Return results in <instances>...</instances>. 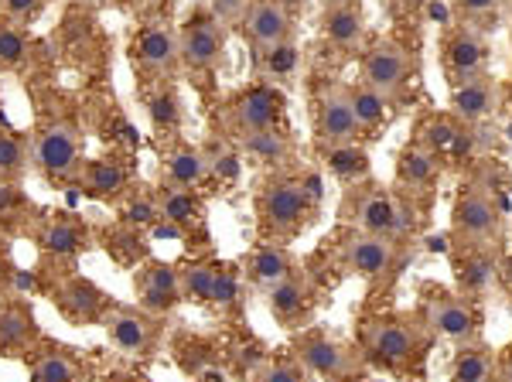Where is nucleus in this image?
<instances>
[{
    "instance_id": "de8ad7c7",
    "label": "nucleus",
    "mask_w": 512,
    "mask_h": 382,
    "mask_svg": "<svg viewBox=\"0 0 512 382\" xmlns=\"http://www.w3.org/2000/svg\"><path fill=\"white\" fill-rule=\"evenodd\" d=\"M154 219H161V215H158V209H154L151 202H147V198H140V202H134L127 209L130 226H154Z\"/></svg>"
},
{
    "instance_id": "7c9ffc66",
    "label": "nucleus",
    "mask_w": 512,
    "mask_h": 382,
    "mask_svg": "<svg viewBox=\"0 0 512 382\" xmlns=\"http://www.w3.org/2000/svg\"><path fill=\"white\" fill-rule=\"evenodd\" d=\"M325 157H328V171H332L338 181H345V185L369 181V154L362 151L359 144L332 147V151H325Z\"/></svg>"
},
{
    "instance_id": "37998d69",
    "label": "nucleus",
    "mask_w": 512,
    "mask_h": 382,
    "mask_svg": "<svg viewBox=\"0 0 512 382\" xmlns=\"http://www.w3.org/2000/svg\"><path fill=\"white\" fill-rule=\"evenodd\" d=\"M256 382H304L301 362H297V359H277V362H267L260 372H256Z\"/></svg>"
},
{
    "instance_id": "4c0bfd02",
    "label": "nucleus",
    "mask_w": 512,
    "mask_h": 382,
    "mask_svg": "<svg viewBox=\"0 0 512 382\" xmlns=\"http://www.w3.org/2000/svg\"><path fill=\"white\" fill-rule=\"evenodd\" d=\"M28 58V38L14 21H0V65L4 69H18Z\"/></svg>"
},
{
    "instance_id": "1a4fd4ad",
    "label": "nucleus",
    "mask_w": 512,
    "mask_h": 382,
    "mask_svg": "<svg viewBox=\"0 0 512 382\" xmlns=\"http://www.w3.org/2000/svg\"><path fill=\"white\" fill-rule=\"evenodd\" d=\"M362 82L386 99L403 96V89L410 82L407 48L393 45V41H379V45L369 48L366 58H362Z\"/></svg>"
},
{
    "instance_id": "423d86ee",
    "label": "nucleus",
    "mask_w": 512,
    "mask_h": 382,
    "mask_svg": "<svg viewBox=\"0 0 512 382\" xmlns=\"http://www.w3.org/2000/svg\"><path fill=\"white\" fill-rule=\"evenodd\" d=\"M79 157H82V134L76 123H52L35 137V151L31 161L45 174L48 181H69L72 174H79Z\"/></svg>"
},
{
    "instance_id": "3c124183",
    "label": "nucleus",
    "mask_w": 512,
    "mask_h": 382,
    "mask_svg": "<svg viewBox=\"0 0 512 382\" xmlns=\"http://www.w3.org/2000/svg\"><path fill=\"white\" fill-rule=\"evenodd\" d=\"M154 236H158V239H175V236H181V229L171 226V222H161V226H154Z\"/></svg>"
},
{
    "instance_id": "a878e982",
    "label": "nucleus",
    "mask_w": 512,
    "mask_h": 382,
    "mask_svg": "<svg viewBox=\"0 0 512 382\" xmlns=\"http://www.w3.org/2000/svg\"><path fill=\"white\" fill-rule=\"evenodd\" d=\"M164 171H168V185L178 188H195L209 178V157L198 147H175L164 161Z\"/></svg>"
},
{
    "instance_id": "f257e3e1",
    "label": "nucleus",
    "mask_w": 512,
    "mask_h": 382,
    "mask_svg": "<svg viewBox=\"0 0 512 382\" xmlns=\"http://www.w3.org/2000/svg\"><path fill=\"white\" fill-rule=\"evenodd\" d=\"M420 325L431 335L444 338L454 345H475L482 335V311L472 297L451 294L441 287L424 290V304H420Z\"/></svg>"
},
{
    "instance_id": "6e6552de",
    "label": "nucleus",
    "mask_w": 512,
    "mask_h": 382,
    "mask_svg": "<svg viewBox=\"0 0 512 382\" xmlns=\"http://www.w3.org/2000/svg\"><path fill=\"white\" fill-rule=\"evenodd\" d=\"M178 62L192 72H205L226 52V28L212 14H195L178 31Z\"/></svg>"
},
{
    "instance_id": "ea45409f",
    "label": "nucleus",
    "mask_w": 512,
    "mask_h": 382,
    "mask_svg": "<svg viewBox=\"0 0 512 382\" xmlns=\"http://www.w3.org/2000/svg\"><path fill=\"white\" fill-rule=\"evenodd\" d=\"M147 113H151V123L158 130H178L181 123V103L175 93H154L151 99H147Z\"/></svg>"
},
{
    "instance_id": "0eeeda50",
    "label": "nucleus",
    "mask_w": 512,
    "mask_h": 382,
    "mask_svg": "<svg viewBox=\"0 0 512 382\" xmlns=\"http://www.w3.org/2000/svg\"><path fill=\"white\" fill-rule=\"evenodd\" d=\"M315 134L321 151H332V147H345L355 144L362 134L359 120H355L352 99H349V86H325L318 93L315 103Z\"/></svg>"
},
{
    "instance_id": "72a5a7b5",
    "label": "nucleus",
    "mask_w": 512,
    "mask_h": 382,
    "mask_svg": "<svg viewBox=\"0 0 512 382\" xmlns=\"http://www.w3.org/2000/svg\"><path fill=\"white\" fill-rule=\"evenodd\" d=\"M31 382H79V365L69 355L45 352L31 365Z\"/></svg>"
},
{
    "instance_id": "bb28decb",
    "label": "nucleus",
    "mask_w": 512,
    "mask_h": 382,
    "mask_svg": "<svg viewBox=\"0 0 512 382\" xmlns=\"http://www.w3.org/2000/svg\"><path fill=\"white\" fill-rule=\"evenodd\" d=\"M198 212H202V202H198V195L192 188H178V185H164L161 195H158V215L164 222H171V226H188V222L198 219Z\"/></svg>"
},
{
    "instance_id": "dca6fc26",
    "label": "nucleus",
    "mask_w": 512,
    "mask_h": 382,
    "mask_svg": "<svg viewBox=\"0 0 512 382\" xmlns=\"http://www.w3.org/2000/svg\"><path fill=\"white\" fill-rule=\"evenodd\" d=\"M55 304H59V311L69 321H76V325H89V321L103 318V311L110 307V297H106L93 280L69 277L59 287V294H55Z\"/></svg>"
},
{
    "instance_id": "5fc2aeb1",
    "label": "nucleus",
    "mask_w": 512,
    "mask_h": 382,
    "mask_svg": "<svg viewBox=\"0 0 512 382\" xmlns=\"http://www.w3.org/2000/svg\"><path fill=\"white\" fill-rule=\"evenodd\" d=\"M113 382H144V379H140V376H117Z\"/></svg>"
},
{
    "instance_id": "603ef678",
    "label": "nucleus",
    "mask_w": 512,
    "mask_h": 382,
    "mask_svg": "<svg viewBox=\"0 0 512 382\" xmlns=\"http://www.w3.org/2000/svg\"><path fill=\"white\" fill-rule=\"evenodd\" d=\"M7 280H11V263H7V253H4V249H0V287H4Z\"/></svg>"
},
{
    "instance_id": "393cba45",
    "label": "nucleus",
    "mask_w": 512,
    "mask_h": 382,
    "mask_svg": "<svg viewBox=\"0 0 512 382\" xmlns=\"http://www.w3.org/2000/svg\"><path fill=\"white\" fill-rule=\"evenodd\" d=\"M294 273V260L284 246H260L246 263V277L256 287H274L277 280L291 277Z\"/></svg>"
},
{
    "instance_id": "c03bdc74",
    "label": "nucleus",
    "mask_w": 512,
    "mask_h": 382,
    "mask_svg": "<svg viewBox=\"0 0 512 382\" xmlns=\"http://www.w3.org/2000/svg\"><path fill=\"white\" fill-rule=\"evenodd\" d=\"M205 157H209V171L216 174V178H222V181H236L239 178V157L233 151L219 147V151H212Z\"/></svg>"
},
{
    "instance_id": "20e7f679",
    "label": "nucleus",
    "mask_w": 512,
    "mask_h": 382,
    "mask_svg": "<svg viewBox=\"0 0 512 382\" xmlns=\"http://www.w3.org/2000/svg\"><path fill=\"white\" fill-rule=\"evenodd\" d=\"M338 219L349 222V226H359V232H369V236H386L400 243V229H396V195L386 191L383 185H373V181H359V185H349L342 198V209H338Z\"/></svg>"
},
{
    "instance_id": "9b49d317",
    "label": "nucleus",
    "mask_w": 512,
    "mask_h": 382,
    "mask_svg": "<svg viewBox=\"0 0 512 382\" xmlns=\"http://www.w3.org/2000/svg\"><path fill=\"white\" fill-rule=\"evenodd\" d=\"M243 38L256 48V55L294 38L291 0H253L250 11L243 14Z\"/></svg>"
},
{
    "instance_id": "f704fd0d",
    "label": "nucleus",
    "mask_w": 512,
    "mask_h": 382,
    "mask_svg": "<svg viewBox=\"0 0 512 382\" xmlns=\"http://www.w3.org/2000/svg\"><path fill=\"white\" fill-rule=\"evenodd\" d=\"M216 263H192L188 270H181V297L198 304H209L212 280H216Z\"/></svg>"
},
{
    "instance_id": "864d4df0",
    "label": "nucleus",
    "mask_w": 512,
    "mask_h": 382,
    "mask_svg": "<svg viewBox=\"0 0 512 382\" xmlns=\"http://www.w3.org/2000/svg\"><path fill=\"white\" fill-rule=\"evenodd\" d=\"M502 280H506V287H512V260H506V267H502Z\"/></svg>"
},
{
    "instance_id": "412c9836",
    "label": "nucleus",
    "mask_w": 512,
    "mask_h": 382,
    "mask_svg": "<svg viewBox=\"0 0 512 382\" xmlns=\"http://www.w3.org/2000/svg\"><path fill=\"white\" fill-rule=\"evenodd\" d=\"M454 273H458V294L461 297H472V301H475V297H482L485 290L492 287L495 273H499V263H495L492 246L465 249V256L458 260Z\"/></svg>"
},
{
    "instance_id": "e433bc0d",
    "label": "nucleus",
    "mask_w": 512,
    "mask_h": 382,
    "mask_svg": "<svg viewBox=\"0 0 512 382\" xmlns=\"http://www.w3.org/2000/svg\"><path fill=\"white\" fill-rule=\"evenodd\" d=\"M28 144L18 134H4L0 130V178H18L28 171Z\"/></svg>"
},
{
    "instance_id": "5701e85b",
    "label": "nucleus",
    "mask_w": 512,
    "mask_h": 382,
    "mask_svg": "<svg viewBox=\"0 0 512 382\" xmlns=\"http://www.w3.org/2000/svg\"><path fill=\"white\" fill-rule=\"evenodd\" d=\"M41 338V328L31 314V307L24 304H7L0 307V352H18Z\"/></svg>"
},
{
    "instance_id": "09e8293b",
    "label": "nucleus",
    "mask_w": 512,
    "mask_h": 382,
    "mask_svg": "<svg viewBox=\"0 0 512 382\" xmlns=\"http://www.w3.org/2000/svg\"><path fill=\"white\" fill-rule=\"evenodd\" d=\"M21 202H24L21 188L14 185V181H4V178H0V215L14 212V209H18Z\"/></svg>"
},
{
    "instance_id": "f03ea898",
    "label": "nucleus",
    "mask_w": 512,
    "mask_h": 382,
    "mask_svg": "<svg viewBox=\"0 0 512 382\" xmlns=\"http://www.w3.org/2000/svg\"><path fill=\"white\" fill-rule=\"evenodd\" d=\"M451 236L458 246H492L502 239V209L499 202L478 185H465L454 198L451 209Z\"/></svg>"
},
{
    "instance_id": "9d476101",
    "label": "nucleus",
    "mask_w": 512,
    "mask_h": 382,
    "mask_svg": "<svg viewBox=\"0 0 512 382\" xmlns=\"http://www.w3.org/2000/svg\"><path fill=\"white\" fill-rule=\"evenodd\" d=\"M342 270L355 273L362 280H379L383 273H390L400 260V243L386 236H369V232H359V236L345 239L342 253Z\"/></svg>"
},
{
    "instance_id": "c9c22d12",
    "label": "nucleus",
    "mask_w": 512,
    "mask_h": 382,
    "mask_svg": "<svg viewBox=\"0 0 512 382\" xmlns=\"http://www.w3.org/2000/svg\"><path fill=\"white\" fill-rule=\"evenodd\" d=\"M140 290H154V294L181 301V273L171 263H147V270L140 273Z\"/></svg>"
},
{
    "instance_id": "2eb2a0df",
    "label": "nucleus",
    "mask_w": 512,
    "mask_h": 382,
    "mask_svg": "<svg viewBox=\"0 0 512 382\" xmlns=\"http://www.w3.org/2000/svg\"><path fill=\"white\" fill-rule=\"evenodd\" d=\"M502 103V93H499V82L492 76H475V79H465L458 86H451V110L458 116L461 123H482L495 116Z\"/></svg>"
},
{
    "instance_id": "a18cd8bd",
    "label": "nucleus",
    "mask_w": 512,
    "mask_h": 382,
    "mask_svg": "<svg viewBox=\"0 0 512 382\" xmlns=\"http://www.w3.org/2000/svg\"><path fill=\"white\" fill-rule=\"evenodd\" d=\"M250 4L253 0H209V11H212V18L222 21V24H229V21H239L246 11H250Z\"/></svg>"
},
{
    "instance_id": "39448f33",
    "label": "nucleus",
    "mask_w": 512,
    "mask_h": 382,
    "mask_svg": "<svg viewBox=\"0 0 512 382\" xmlns=\"http://www.w3.org/2000/svg\"><path fill=\"white\" fill-rule=\"evenodd\" d=\"M311 195L304 188V181H274V185L263 188L260 195V229L267 236H297L304 226H308L311 215Z\"/></svg>"
},
{
    "instance_id": "473e14b6",
    "label": "nucleus",
    "mask_w": 512,
    "mask_h": 382,
    "mask_svg": "<svg viewBox=\"0 0 512 382\" xmlns=\"http://www.w3.org/2000/svg\"><path fill=\"white\" fill-rule=\"evenodd\" d=\"M239 140H243V151L246 154L260 157V161H267V164H284L287 157H291V140L280 134L277 127L256 130V134H243Z\"/></svg>"
},
{
    "instance_id": "7ed1b4c3",
    "label": "nucleus",
    "mask_w": 512,
    "mask_h": 382,
    "mask_svg": "<svg viewBox=\"0 0 512 382\" xmlns=\"http://www.w3.org/2000/svg\"><path fill=\"white\" fill-rule=\"evenodd\" d=\"M424 352V325L403 314L376 318L366 325V355L383 369H407Z\"/></svg>"
},
{
    "instance_id": "b1692460",
    "label": "nucleus",
    "mask_w": 512,
    "mask_h": 382,
    "mask_svg": "<svg viewBox=\"0 0 512 382\" xmlns=\"http://www.w3.org/2000/svg\"><path fill=\"white\" fill-rule=\"evenodd\" d=\"M451 382H499V359L485 345H461L451 365Z\"/></svg>"
},
{
    "instance_id": "4d7b16f0",
    "label": "nucleus",
    "mask_w": 512,
    "mask_h": 382,
    "mask_svg": "<svg viewBox=\"0 0 512 382\" xmlns=\"http://www.w3.org/2000/svg\"><path fill=\"white\" fill-rule=\"evenodd\" d=\"M400 4H424V0H400Z\"/></svg>"
},
{
    "instance_id": "ddd939ff",
    "label": "nucleus",
    "mask_w": 512,
    "mask_h": 382,
    "mask_svg": "<svg viewBox=\"0 0 512 382\" xmlns=\"http://www.w3.org/2000/svg\"><path fill=\"white\" fill-rule=\"evenodd\" d=\"M297 362L328 382H345L359 372L349 348L338 345L335 338H328V335H304L301 342H297Z\"/></svg>"
},
{
    "instance_id": "f8f14e48",
    "label": "nucleus",
    "mask_w": 512,
    "mask_h": 382,
    "mask_svg": "<svg viewBox=\"0 0 512 382\" xmlns=\"http://www.w3.org/2000/svg\"><path fill=\"white\" fill-rule=\"evenodd\" d=\"M485 65H489V45H485L482 31L472 28V24L451 28L448 38H444V72H448L451 86L482 76Z\"/></svg>"
},
{
    "instance_id": "49530a36",
    "label": "nucleus",
    "mask_w": 512,
    "mask_h": 382,
    "mask_svg": "<svg viewBox=\"0 0 512 382\" xmlns=\"http://www.w3.org/2000/svg\"><path fill=\"white\" fill-rule=\"evenodd\" d=\"M0 7L11 21H35L45 0H0Z\"/></svg>"
},
{
    "instance_id": "6ab92c4d",
    "label": "nucleus",
    "mask_w": 512,
    "mask_h": 382,
    "mask_svg": "<svg viewBox=\"0 0 512 382\" xmlns=\"http://www.w3.org/2000/svg\"><path fill=\"white\" fill-rule=\"evenodd\" d=\"M106 331H110L113 345L127 355H147L158 338V325L144 311H127V307L106 321Z\"/></svg>"
},
{
    "instance_id": "cd10ccee",
    "label": "nucleus",
    "mask_w": 512,
    "mask_h": 382,
    "mask_svg": "<svg viewBox=\"0 0 512 382\" xmlns=\"http://www.w3.org/2000/svg\"><path fill=\"white\" fill-rule=\"evenodd\" d=\"M41 246L48 249V253H55V256H76L82 253V249L89 246V236H86V229L79 226V222H72V219H55V222H48L45 232H41Z\"/></svg>"
},
{
    "instance_id": "aec40b11",
    "label": "nucleus",
    "mask_w": 512,
    "mask_h": 382,
    "mask_svg": "<svg viewBox=\"0 0 512 382\" xmlns=\"http://www.w3.org/2000/svg\"><path fill=\"white\" fill-rule=\"evenodd\" d=\"M437 178H441V157L434 151H427L424 144L403 147L400 157H396V181H400V188H407L410 195L434 188Z\"/></svg>"
},
{
    "instance_id": "4be33fe9",
    "label": "nucleus",
    "mask_w": 512,
    "mask_h": 382,
    "mask_svg": "<svg viewBox=\"0 0 512 382\" xmlns=\"http://www.w3.org/2000/svg\"><path fill=\"white\" fill-rule=\"evenodd\" d=\"M137 65L154 76H168L178 65V38L164 28H147L137 41Z\"/></svg>"
},
{
    "instance_id": "a19ab883",
    "label": "nucleus",
    "mask_w": 512,
    "mask_h": 382,
    "mask_svg": "<svg viewBox=\"0 0 512 382\" xmlns=\"http://www.w3.org/2000/svg\"><path fill=\"white\" fill-rule=\"evenodd\" d=\"M502 0H454V11L461 14V24H472L478 28L482 21H495V14H499Z\"/></svg>"
},
{
    "instance_id": "c756f323",
    "label": "nucleus",
    "mask_w": 512,
    "mask_h": 382,
    "mask_svg": "<svg viewBox=\"0 0 512 382\" xmlns=\"http://www.w3.org/2000/svg\"><path fill=\"white\" fill-rule=\"evenodd\" d=\"M82 171V185L89 188L93 198H117L127 188V171L113 161H89Z\"/></svg>"
},
{
    "instance_id": "f3484780",
    "label": "nucleus",
    "mask_w": 512,
    "mask_h": 382,
    "mask_svg": "<svg viewBox=\"0 0 512 382\" xmlns=\"http://www.w3.org/2000/svg\"><path fill=\"white\" fill-rule=\"evenodd\" d=\"M321 35L328 45L352 52L362 45V7L359 0H325L321 11Z\"/></svg>"
},
{
    "instance_id": "6e6d98bb",
    "label": "nucleus",
    "mask_w": 512,
    "mask_h": 382,
    "mask_svg": "<svg viewBox=\"0 0 512 382\" xmlns=\"http://www.w3.org/2000/svg\"><path fill=\"white\" fill-rule=\"evenodd\" d=\"M86 4H93V7H106V4H113V0H86Z\"/></svg>"
},
{
    "instance_id": "8fccbe9b",
    "label": "nucleus",
    "mask_w": 512,
    "mask_h": 382,
    "mask_svg": "<svg viewBox=\"0 0 512 382\" xmlns=\"http://www.w3.org/2000/svg\"><path fill=\"white\" fill-rule=\"evenodd\" d=\"M499 379L502 382H512V345L502 352V362H499Z\"/></svg>"
},
{
    "instance_id": "c85d7f7f",
    "label": "nucleus",
    "mask_w": 512,
    "mask_h": 382,
    "mask_svg": "<svg viewBox=\"0 0 512 382\" xmlns=\"http://www.w3.org/2000/svg\"><path fill=\"white\" fill-rule=\"evenodd\" d=\"M297 62H301V48H297L294 38H287V41H280V45L256 55V72H260L263 82H277V79L294 76Z\"/></svg>"
},
{
    "instance_id": "2f4dec72",
    "label": "nucleus",
    "mask_w": 512,
    "mask_h": 382,
    "mask_svg": "<svg viewBox=\"0 0 512 382\" xmlns=\"http://www.w3.org/2000/svg\"><path fill=\"white\" fill-rule=\"evenodd\" d=\"M349 99H352L355 120H359L362 130L383 127L386 116H390V99L379 96L376 89H369L366 82H355V86H349Z\"/></svg>"
},
{
    "instance_id": "4468645a",
    "label": "nucleus",
    "mask_w": 512,
    "mask_h": 382,
    "mask_svg": "<svg viewBox=\"0 0 512 382\" xmlns=\"http://www.w3.org/2000/svg\"><path fill=\"white\" fill-rule=\"evenodd\" d=\"M280 110H284V96L270 86H256L236 99L233 110H229V120H233L236 134L243 137V134H256V130L277 127Z\"/></svg>"
},
{
    "instance_id": "a211bd4d",
    "label": "nucleus",
    "mask_w": 512,
    "mask_h": 382,
    "mask_svg": "<svg viewBox=\"0 0 512 382\" xmlns=\"http://www.w3.org/2000/svg\"><path fill=\"white\" fill-rule=\"evenodd\" d=\"M311 304H315V290H311V280L304 277V273H291V277L277 280L274 287H267V307L270 314H274L277 321H284V325H291L297 321L301 314L311 311Z\"/></svg>"
},
{
    "instance_id": "58836bf2",
    "label": "nucleus",
    "mask_w": 512,
    "mask_h": 382,
    "mask_svg": "<svg viewBox=\"0 0 512 382\" xmlns=\"http://www.w3.org/2000/svg\"><path fill=\"white\" fill-rule=\"evenodd\" d=\"M458 137H461L458 123H451V120H444V116H441V120L424 123V130H420L417 144H424L427 151L441 154V151H448V147H458Z\"/></svg>"
},
{
    "instance_id": "79ce46f5",
    "label": "nucleus",
    "mask_w": 512,
    "mask_h": 382,
    "mask_svg": "<svg viewBox=\"0 0 512 382\" xmlns=\"http://www.w3.org/2000/svg\"><path fill=\"white\" fill-rule=\"evenodd\" d=\"M239 301V277L233 270L219 267L216 270V280H212V294H209V304L216 307H236Z\"/></svg>"
}]
</instances>
